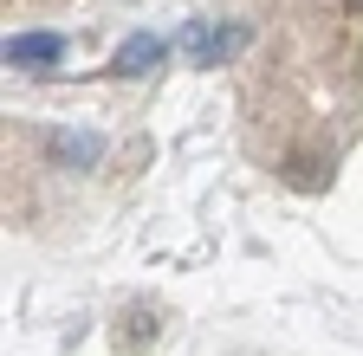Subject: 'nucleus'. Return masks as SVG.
<instances>
[{
	"mask_svg": "<svg viewBox=\"0 0 363 356\" xmlns=\"http://www.w3.org/2000/svg\"><path fill=\"white\" fill-rule=\"evenodd\" d=\"M182 46H189V59H195V65H214V59L227 52V26H214V20H195L189 33H182Z\"/></svg>",
	"mask_w": 363,
	"mask_h": 356,
	"instance_id": "nucleus-1",
	"label": "nucleus"
},
{
	"mask_svg": "<svg viewBox=\"0 0 363 356\" xmlns=\"http://www.w3.org/2000/svg\"><path fill=\"white\" fill-rule=\"evenodd\" d=\"M7 59H13V65H33V59H59V39H52V33L13 39V46H7Z\"/></svg>",
	"mask_w": 363,
	"mask_h": 356,
	"instance_id": "nucleus-2",
	"label": "nucleus"
}]
</instances>
